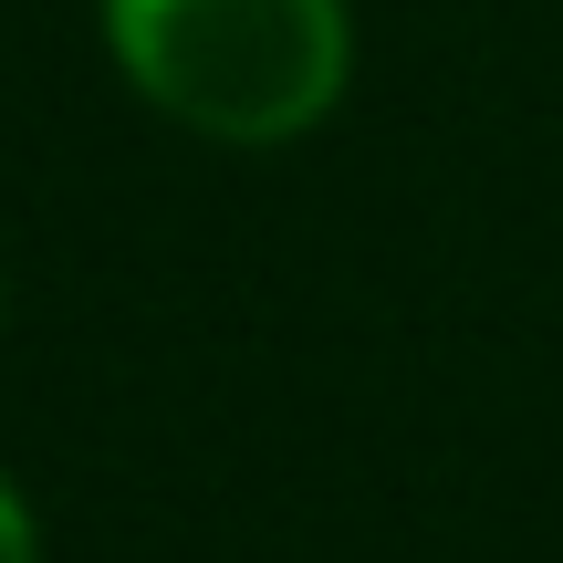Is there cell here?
<instances>
[{
    "instance_id": "obj_2",
    "label": "cell",
    "mask_w": 563,
    "mask_h": 563,
    "mask_svg": "<svg viewBox=\"0 0 563 563\" xmlns=\"http://www.w3.org/2000/svg\"><path fill=\"white\" fill-rule=\"evenodd\" d=\"M0 563H32V522H21L11 490H0Z\"/></svg>"
},
{
    "instance_id": "obj_1",
    "label": "cell",
    "mask_w": 563,
    "mask_h": 563,
    "mask_svg": "<svg viewBox=\"0 0 563 563\" xmlns=\"http://www.w3.org/2000/svg\"><path fill=\"white\" fill-rule=\"evenodd\" d=\"M146 104L230 146H282L344 95V0H104Z\"/></svg>"
}]
</instances>
